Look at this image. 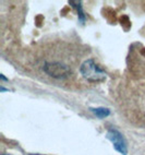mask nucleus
Instances as JSON below:
<instances>
[{
	"label": "nucleus",
	"instance_id": "obj_6",
	"mask_svg": "<svg viewBox=\"0 0 145 155\" xmlns=\"http://www.w3.org/2000/svg\"><path fill=\"white\" fill-rule=\"evenodd\" d=\"M2 155H10V154H2Z\"/></svg>",
	"mask_w": 145,
	"mask_h": 155
},
{
	"label": "nucleus",
	"instance_id": "obj_1",
	"mask_svg": "<svg viewBox=\"0 0 145 155\" xmlns=\"http://www.w3.org/2000/svg\"><path fill=\"white\" fill-rule=\"evenodd\" d=\"M80 72L89 82H99L105 78V73L96 64L94 59H87L81 64Z\"/></svg>",
	"mask_w": 145,
	"mask_h": 155
},
{
	"label": "nucleus",
	"instance_id": "obj_4",
	"mask_svg": "<svg viewBox=\"0 0 145 155\" xmlns=\"http://www.w3.org/2000/svg\"><path fill=\"white\" fill-rule=\"evenodd\" d=\"M89 110L92 111L93 114H95L98 118H106L110 115V110H109L108 108H105V107H96V108H89Z\"/></svg>",
	"mask_w": 145,
	"mask_h": 155
},
{
	"label": "nucleus",
	"instance_id": "obj_5",
	"mask_svg": "<svg viewBox=\"0 0 145 155\" xmlns=\"http://www.w3.org/2000/svg\"><path fill=\"white\" fill-rule=\"evenodd\" d=\"M73 5H76V6H73L74 8L78 9V13H79V19L81 22H84V20H85V17H84V13L82 11V2L81 1H71Z\"/></svg>",
	"mask_w": 145,
	"mask_h": 155
},
{
	"label": "nucleus",
	"instance_id": "obj_3",
	"mask_svg": "<svg viewBox=\"0 0 145 155\" xmlns=\"http://www.w3.org/2000/svg\"><path fill=\"white\" fill-rule=\"evenodd\" d=\"M106 138L111 142L114 150H116L117 152H119L120 154H122V155H127V153H128V147H127L126 140H124L123 136L119 131L114 130V129H110V130L107 131Z\"/></svg>",
	"mask_w": 145,
	"mask_h": 155
},
{
	"label": "nucleus",
	"instance_id": "obj_2",
	"mask_svg": "<svg viewBox=\"0 0 145 155\" xmlns=\"http://www.w3.org/2000/svg\"><path fill=\"white\" fill-rule=\"evenodd\" d=\"M44 71L48 75L57 79H64L71 74L70 67L59 61H48L44 64Z\"/></svg>",
	"mask_w": 145,
	"mask_h": 155
}]
</instances>
